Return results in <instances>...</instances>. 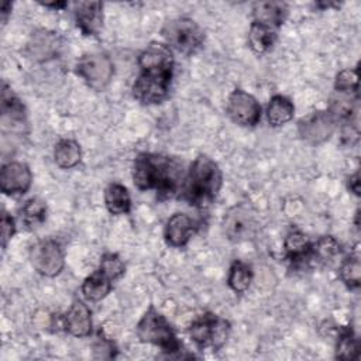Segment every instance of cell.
Here are the masks:
<instances>
[{
    "mask_svg": "<svg viewBox=\"0 0 361 361\" xmlns=\"http://www.w3.org/2000/svg\"><path fill=\"white\" fill-rule=\"evenodd\" d=\"M140 75L133 85V96L142 104L161 103L169 92L173 55L166 44L151 42L138 55Z\"/></svg>",
    "mask_w": 361,
    "mask_h": 361,
    "instance_id": "cell-1",
    "label": "cell"
},
{
    "mask_svg": "<svg viewBox=\"0 0 361 361\" xmlns=\"http://www.w3.org/2000/svg\"><path fill=\"white\" fill-rule=\"evenodd\" d=\"M183 178L182 162L173 157L141 152L134 161V185L140 190L154 189L159 200L169 199L178 193Z\"/></svg>",
    "mask_w": 361,
    "mask_h": 361,
    "instance_id": "cell-2",
    "label": "cell"
},
{
    "mask_svg": "<svg viewBox=\"0 0 361 361\" xmlns=\"http://www.w3.org/2000/svg\"><path fill=\"white\" fill-rule=\"evenodd\" d=\"M223 175L219 165L207 155H197L180 185L179 197L195 207H206L220 192Z\"/></svg>",
    "mask_w": 361,
    "mask_h": 361,
    "instance_id": "cell-3",
    "label": "cell"
},
{
    "mask_svg": "<svg viewBox=\"0 0 361 361\" xmlns=\"http://www.w3.org/2000/svg\"><path fill=\"white\" fill-rule=\"evenodd\" d=\"M137 336L142 343L154 344L159 347L169 357L178 355L182 350V344L176 337L169 322L162 313H159L152 305L142 314L137 323Z\"/></svg>",
    "mask_w": 361,
    "mask_h": 361,
    "instance_id": "cell-4",
    "label": "cell"
},
{
    "mask_svg": "<svg viewBox=\"0 0 361 361\" xmlns=\"http://www.w3.org/2000/svg\"><path fill=\"white\" fill-rule=\"evenodd\" d=\"M230 330L231 324L228 320L207 312L192 322L188 333L199 350L217 351L226 344Z\"/></svg>",
    "mask_w": 361,
    "mask_h": 361,
    "instance_id": "cell-5",
    "label": "cell"
},
{
    "mask_svg": "<svg viewBox=\"0 0 361 361\" xmlns=\"http://www.w3.org/2000/svg\"><path fill=\"white\" fill-rule=\"evenodd\" d=\"M162 37L169 48L180 54L192 55L197 52L204 42V31L189 17H176L168 20L162 27Z\"/></svg>",
    "mask_w": 361,
    "mask_h": 361,
    "instance_id": "cell-6",
    "label": "cell"
},
{
    "mask_svg": "<svg viewBox=\"0 0 361 361\" xmlns=\"http://www.w3.org/2000/svg\"><path fill=\"white\" fill-rule=\"evenodd\" d=\"M76 73L92 89L103 90L113 78L114 65L109 55L103 52H92L83 55L78 61Z\"/></svg>",
    "mask_w": 361,
    "mask_h": 361,
    "instance_id": "cell-7",
    "label": "cell"
},
{
    "mask_svg": "<svg viewBox=\"0 0 361 361\" xmlns=\"http://www.w3.org/2000/svg\"><path fill=\"white\" fill-rule=\"evenodd\" d=\"M223 231L233 243L251 240L257 233V220L252 209L244 203L230 207L223 217Z\"/></svg>",
    "mask_w": 361,
    "mask_h": 361,
    "instance_id": "cell-8",
    "label": "cell"
},
{
    "mask_svg": "<svg viewBox=\"0 0 361 361\" xmlns=\"http://www.w3.org/2000/svg\"><path fill=\"white\" fill-rule=\"evenodd\" d=\"M30 258L34 269L48 278L59 275L65 267V255L62 247L56 240L52 238L35 243L31 247Z\"/></svg>",
    "mask_w": 361,
    "mask_h": 361,
    "instance_id": "cell-9",
    "label": "cell"
},
{
    "mask_svg": "<svg viewBox=\"0 0 361 361\" xmlns=\"http://www.w3.org/2000/svg\"><path fill=\"white\" fill-rule=\"evenodd\" d=\"M227 114L233 123L243 127H252L261 120V106L252 94L243 89H235L228 96Z\"/></svg>",
    "mask_w": 361,
    "mask_h": 361,
    "instance_id": "cell-10",
    "label": "cell"
},
{
    "mask_svg": "<svg viewBox=\"0 0 361 361\" xmlns=\"http://www.w3.org/2000/svg\"><path fill=\"white\" fill-rule=\"evenodd\" d=\"M336 124L337 121L329 110H319L303 117L299 121L298 130L306 142L319 145L331 137L336 130Z\"/></svg>",
    "mask_w": 361,
    "mask_h": 361,
    "instance_id": "cell-11",
    "label": "cell"
},
{
    "mask_svg": "<svg viewBox=\"0 0 361 361\" xmlns=\"http://www.w3.org/2000/svg\"><path fill=\"white\" fill-rule=\"evenodd\" d=\"M27 127L25 107L21 100L13 93L11 87L3 82L1 87V128L10 133H24Z\"/></svg>",
    "mask_w": 361,
    "mask_h": 361,
    "instance_id": "cell-12",
    "label": "cell"
},
{
    "mask_svg": "<svg viewBox=\"0 0 361 361\" xmlns=\"http://www.w3.org/2000/svg\"><path fill=\"white\" fill-rule=\"evenodd\" d=\"M32 183V173L24 162H7L0 172V189L4 195L18 196L28 192Z\"/></svg>",
    "mask_w": 361,
    "mask_h": 361,
    "instance_id": "cell-13",
    "label": "cell"
},
{
    "mask_svg": "<svg viewBox=\"0 0 361 361\" xmlns=\"http://www.w3.org/2000/svg\"><path fill=\"white\" fill-rule=\"evenodd\" d=\"M199 221L186 213L172 214L165 226L164 237L171 247H183L197 233Z\"/></svg>",
    "mask_w": 361,
    "mask_h": 361,
    "instance_id": "cell-14",
    "label": "cell"
},
{
    "mask_svg": "<svg viewBox=\"0 0 361 361\" xmlns=\"http://www.w3.org/2000/svg\"><path fill=\"white\" fill-rule=\"evenodd\" d=\"M61 49V38L49 30H37L31 34L27 42V55L37 62H44L55 58Z\"/></svg>",
    "mask_w": 361,
    "mask_h": 361,
    "instance_id": "cell-15",
    "label": "cell"
},
{
    "mask_svg": "<svg viewBox=\"0 0 361 361\" xmlns=\"http://www.w3.org/2000/svg\"><path fill=\"white\" fill-rule=\"evenodd\" d=\"M63 329L73 337H87L92 333V312L82 299H73L63 316Z\"/></svg>",
    "mask_w": 361,
    "mask_h": 361,
    "instance_id": "cell-16",
    "label": "cell"
},
{
    "mask_svg": "<svg viewBox=\"0 0 361 361\" xmlns=\"http://www.w3.org/2000/svg\"><path fill=\"white\" fill-rule=\"evenodd\" d=\"M73 14L78 28L85 35H96L103 21L102 1H76L73 4Z\"/></svg>",
    "mask_w": 361,
    "mask_h": 361,
    "instance_id": "cell-17",
    "label": "cell"
},
{
    "mask_svg": "<svg viewBox=\"0 0 361 361\" xmlns=\"http://www.w3.org/2000/svg\"><path fill=\"white\" fill-rule=\"evenodd\" d=\"M288 16V6L282 1H257L252 6V21L276 30Z\"/></svg>",
    "mask_w": 361,
    "mask_h": 361,
    "instance_id": "cell-18",
    "label": "cell"
},
{
    "mask_svg": "<svg viewBox=\"0 0 361 361\" xmlns=\"http://www.w3.org/2000/svg\"><path fill=\"white\" fill-rule=\"evenodd\" d=\"M283 248L286 252V257L293 264H303L310 261V250H312V241L298 230H293L288 233V235L283 240Z\"/></svg>",
    "mask_w": 361,
    "mask_h": 361,
    "instance_id": "cell-19",
    "label": "cell"
},
{
    "mask_svg": "<svg viewBox=\"0 0 361 361\" xmlns=\"http://www.w3.org/2000/svg\"><path fill=\"white\" fill-rule=\"evenodd\" d=\"M295 114V106L286 96L275 94L267 107V120L272 127H281L290 121Z\"/></svg>",
    "mask_w": 361,
    "mask_h": 361,
    "instance_id": "cell-20",
    "label": "cell"
},
{
    "mask_svg": "<svg viewBox=\"0 0 361 361\" xmlns=\"http://www.w3.org/2000/svg\"><path fill=\"white\" fill-rule=\"evenodd\" d=\"M104 204L109 213L114 216L128 213L131 209V199L127 188L117 182L109 183L104 190Z\"/></svg>",
    "mask_w": 361,
    "mask_h": 361,
    "instance_id": "cell-21",
    "label": "cell"
},
{
    "mask_svg": "<svg viewBox=\"0 0 361 361\" xmlns=\"http://www.w3.org/2000/svg\"><path fill=\"white\" fill-rule=\"evenodd\" d=\"M111 282L113 281L110 278H107L100 269H97L83 281L82 293L87 300L99 302L110 293L113 286Z\"/></svg>",
    "mask_w": 361,
    "mask_h": 361,
    "instance_id": "cell-22",
    "label": "cell"
},
{
    "mask_svg": "<svg viewBox=\"0 0 361 361\" xmlns=\"http://www.w3.org/2000/svg\"><path fill=\"white\" fill-rule=\"evenodd\" d=\"M54 159L56 165L62 169H71L76 166L82 159V151L80 145L71 138L59 140L55 144L54 149Z\"/></svg>",
    "mask_w": 361,
    "mask_h": 361,
    "instance_id": "cell-23",
    "label": "cell"
},
{
    "mask_svg": "<svg viewBox=\"0 0 361 361\" xmlns=\"http://www.w3.org/2000/svg\"><path fill=\"white\" fill-rule=\"evenodd\" d=\"M275 39H276L275 30L267 25H262L257 21L251 23L248 30V45L255 54L261 55L269 51L274 47Z\"/></svg>",
    "mask_w": 361,
    "mask_h": 361,
    "instance_id": "cell-24",
    "label": "cell"
},
{
    "mask_svg": "<svg viewBox=\"0 0 361 361\" xmlns=\"http://www.w3.org/2000/svg\"><path fill=\"white\" fill-rule=\"evenodd\" d=\"M252 269L248 264L235 259L228 271V276H227V285L230 286L231 290L237 292V293H243L245 292L251 282H252Z\"/></svg>",
    "mask_w": 361,
    "mask_h": 361,
    "instance_id": "cell-25",
    "label": "cell"
},
{
    "mask_svg": "<svg viewBox=\"0 0 361 361\" xmlns=\"http://www.w3.org/2000/svg\"><path fill=\"white\" fill-rule=\"evenodd\" d=\"M360 354V343L351 329H344L336 344V358L343 361L357 360Z\"/></svg>",
    "mask_w": 361,
    "mask_h": 361,
    "instance_id": "cell-26",
    "label": "cell"
},
{
    "mask_svg": "<svg viewBox=\"0 0 361 361\" xmlns=\"http://www.w3.org/2000/svg\"><path fill=\"white\" fill-rule=\"evenodd\" d=\"M23 221L28 228L41 226L47 219V204L39 197H31L25 202L21 210Z\"/></svg>",
    "mask_w": 361,
    "mask_h": 361,
    "instance_id": "cell-27",
    "label": "cell"
},
{
    "mask_svg": "<svg viewBox=\"0 0 361 361\" xmlns=\"http://www.w3.org/2000/svg\"><path fill=\"white\" fill-rule=\"evenodd\" d=\"M340 278L348 289H358L361 283V265L358 252L350 254L340 267Z\"/></svg>",
    "mask_w": 361,
    "mask_h": 361,
    "instance_id": "cell-28",
    "label": "cell"
},
{
    "mask_svg": "<svg viewBox=\"0 0 361 361\" xmlns=\"http://www.w3.org/2000/svg\"><path fill=\"white\" fill-rule=\"evenodd\" d=\"M340 252L338 243L331 235L320 237L317 241L312 243L310 250V261L317 262H327L331 261Z\"/></svg>",
    "mask_w": 361,
    "mask_h": 361,
    "instance_id": "cell-29",
    "label": "cell"
},
{
    "mask_svg": "<svg viewBox=\"0 0 361 361\" xmlns=\"http://www.w3.org/2000/svg\"><path fill=\"white\" fill-rule=\"evenodd\" d=\"M329 111L334 117L336 121H341L344 124H351L353 120L357 117V106L353 103L350 97H334L331 99Z\"/></svg>",
    "mask_w": 361,
    "mask_h": 361,
    "instance_id": "cell-30",
    "label": "cell"
},
{
    "mask_svg": "<svg viewBox=\"0 0 361 361\" xmlns=\"http://www.w3.org/2000/svg\"><path fill=\"white\" fill-rule=\"evenodd\" d=\"M334 89L340 94L358 96V75L357 69H343L337 73L334 80Z\"/></svg>",
    "mask_w": 361,
    "mask_h": 361,
    "instance_id": "cell-31",
    "label": "cell"
},
{
    "mask_svg": "<svg viewBox=\"0 0 361 361\" xmlns=\"http://www.w3.org/2000/svg\"><path fill=\"white\" fill-rule=\"evenodd\" d=\"M99 269L111 281L118 279L126 272V265L123 259L116 252H106L100 258Z\"/></svg>",
    "mask_w": 361,
    "mask_h": 361,
    "instance_id": "cell-32",
    "label": "cell"
},
{
    "mask_svg": "<svg viewBox=\"0 0 361 361\" xmlns=\"http://www.w3.org/2000/svg\"><path fill=\"white\" fill-rule=\"evenodd\" d=\"M114 350H116V347H114L113 341L109 337L103 336L100 331L97 336V340L94 343V355L97 358H111V357H114Z\"/></svg>",
    "mask_w": 361,
    "mask_h": 361,
    "instance_id": "cell-33",
    "label": "cell"
},
{
    "mask_svg": "<svg viewBox=\"0 0 361 361\" xmlns=\"http://www.w3.org/2000/svg\"><path fill=\"white\" fill-rule=\"evenodd\" d=\"M16 234V221L14 219L6 212H1V247L3 250L7 247L8 241Z\"/></svg>",
    "mask_w": 361,
    "mask_h": 361,
    "instance_id": "cell-34",
    "label": "cell"
},
{
    "mask_svg": "<svg viewBox=\"0 0 361 361\" xmlns=\"http://www.w3.org/2000/svg\"><path fill=\"white\" fill-rule=\"evenodd\" d=\"M348 189H350L354 195L360 196V172H358V171H357L354 175H351V176L348 178Z\"/></svg>",
    "mask_w": 361,
    "mask_h": 361,
    "instance_id": "cell-35",
    "label": "cell"
},
{
    "mask_svg": "<svg viewBox=\"0 0 361 361\" xmlns=\"http://www.w3.org/2000/svg\"><path fill=\"white\" fill-rule=\"evenodd\" d=\"M10 11H11V3L4 1V3L1 4V21H3V24H6L7 16H8Z\"/></svg>",
    "mask_w": 361,
    "mask_h": 361,
    "instance_id": "cell-36",
    "label": "cell"
},
{
    "mask_svg": "<svg viewBox=\"0 0 361 361\" xmlns=\"http://www.w3.org/2000/svg\"><path fill=\"white\" fill-rule=\"evenodd\" d=\"M41 4H42V6H45V7L56 8V10H58V8H63V7H66V3H65V1H61V3H58V1H56V3H55V1H54V3H41Z\"/></svg>",
    "mask_w": 361,
    "mask_h": 361,
    "instance_id": "cell-37",
    "label": "cell"
}]
</instances>
